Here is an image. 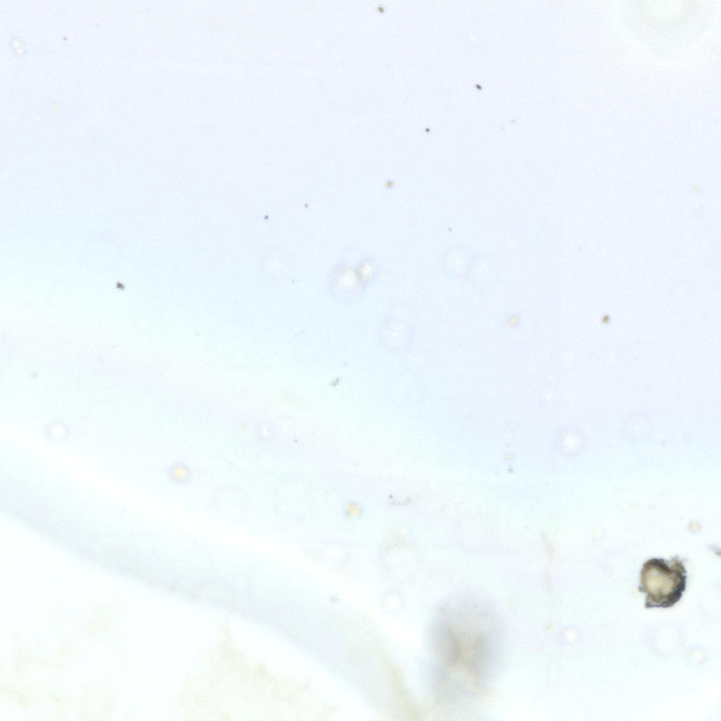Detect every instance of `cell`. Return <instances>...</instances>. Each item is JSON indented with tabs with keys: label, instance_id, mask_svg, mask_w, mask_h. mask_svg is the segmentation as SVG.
<instances>
[{
	"label": "cell",
	"instance_id": "obj_1",
	"mask_svg": "<svg viewBox=\"0 0 721 721\" xmlns=\"http://www.w3.org/2000/svg\"><path fill=\"white\" fill-rule=\"evenodd\" d=\"M437 647L444 663L472 679L481 678L491 656L490 637L478 626L448 621L437 632Z\"/></svg>",
	"mask_w": 721,
	"mask_h": 721
},
{
	"label": "cell",
	"instance_id": "obj_2",
	"mask_svg": "<svg viewBox=\"0 0 721 721\" xmlns=\"http://www.w3.org/2000/svg\"><path fill=\"white\" fill-rule=\"evenodd\" d=\"M686 583L687 572L677 556L669 560L652 558L642 565L638 590L646 594V608H668L681 599Z\"/></svg>",
	"mask_w": 721,
	"mask_h": 721
}]
</instances>
